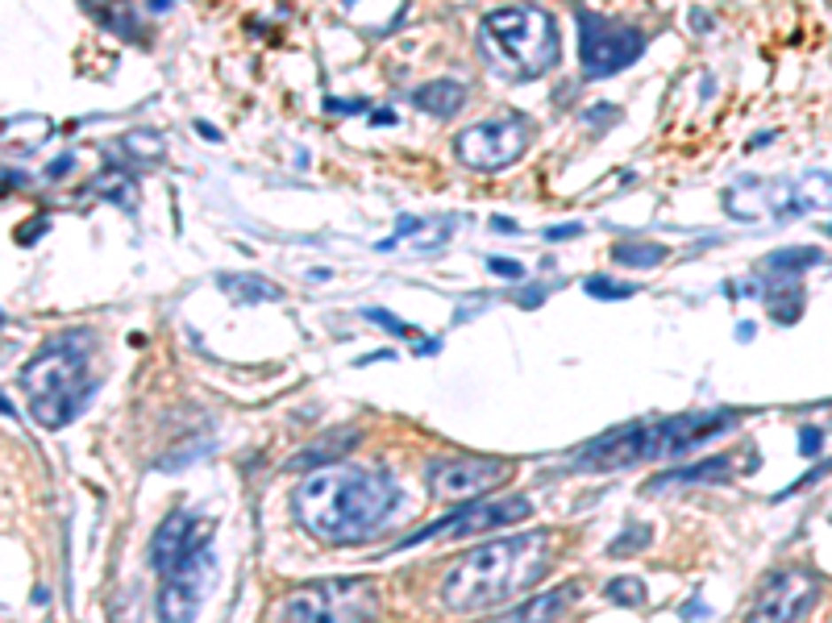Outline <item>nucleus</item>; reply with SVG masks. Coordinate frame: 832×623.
Segmentation results:
<instances>
[{
  "instance_id": "obj_1",
  "label": "nucleus",
  "mask_w": 832,
  "mask_h": 623,
  "mask_svg": "<svg viewBox=\"0 0 832 623\" xmlns=\"http://www.w3.org/2000/svg\"><path fill=\"white\" fill-rule=\"evenodd\" d=\"M296 519L325 544L367 541L396 515L400 487L387 470L375 465H325L300 478L292 495Z\"/></svg>"
},
{
  "instance_id": "obj_2",
  "label": "nucleus",
  "mask_w": 832,
  "mask_h": 623,
  "mask_svg": "<svg viewBox=\"0 0 832 623\" xmlns=\"http://www.w3.org/2000/svg\"><path fill=\"white\" fill-rule=\"evenodd\" d=\"M554 553H558L554 532H520V536L487 541L454 561L450 573L441 578L437 598L450 615L500 607L541 582Z\"/></svg>"
},
{
  "instance_id": "obj_3",
  "label": "nucleus",
  "mask_w": 832,
  "mask_h": 623,
  "mask_svg": "<svg viewBox=\"0 0 832 623\" xmlns=\"http://www.w3.org/2000/svg\"><path fill=\"white\" fill-rule=\"evenodd\" d=\"M741 416L728 407H711V411H682V416H666L654 424H625L603 433L600 441H591L574 453V465L587 474H608V470H625V465H641V461H662L691 453L716 433L733 428Z\"/></svg>"
},
{
  "instance_id": "obj_4",
  "label": "nucleus",
  "mask_w": 832,
  "mask_h": 623,
  "mask_svg": "<svg viewBox=\"0 0 832 623\" xmlns=\"http://www.w3.org/2000/svg\"><path fill=\"white\" fill-rule=\"evenodd\" d=\"M21 391L42 428L71 424L92 395V337L63 333L51 345H42L38 358L21 370Z\"/></svg>"
},
{
  "instance_id": "obj_5",
  "label": "nucleus",
  "mask_w": 832,
  "mask_h": 623,
  "mask_svg": "<svg viewBox=\"0 0 832 623\" xmlns=\"http://www.w3.org/2000/svg\"><path fill=\"white\" fill-rule=\"evenodd\" d=\"M478 50L504 80H541L546 71L558 67V21L537 4L495 9L478 26Z\"/></svg>"
},
{
  "instance_id": "obj_6",
  "label": "nucleus",
  "mask_w": 832,
  "mask_h": 623,
  "mask_svg": "<svg viewBox=\"0 0 832 623\" xmlns=\"http://www.w3.org/2000/svg\"><path fill=\"white\" fill-rule=\"evenodd\" d=\"M379 611L383 595L370 578H325L292 590L275 623H375Z\"/></svg>"
},
{
  "instance_id": "obj_7",
  "label": "nucleus",
  "mask_w": 832,
  "mask_h": 623,
  "mask_svg": "<svg viewBox=\"0 0 832 623\" xmlns=\"http://www.w3.org/2000/svg\"><path fill=\"white\" fill-rule=\"evenodd\" d=\"M533 142V121L525 112H500L492 121L466 125L454 137V154L463 158L470 171H504L529 150Z\"/></svg>"
},
{
  "instance_id": "obj_8",
  "label": "nucleus",
  "mask_w": 832,
  "mask_h": 623,
  "mask_svg": "<svg viewBox=\"0 0 832 623\" xmlns=\"http://www.w3.org/2000/svg\"><path fill=\"white\" fill-rule=\"evenodd\" d=\"M579 58H583V75L591 80H603V75H616L625 71L628 63H637L645 55V34L641 29L625 26V21H612L603 13H591V9H579Z\"/></svg>"
},
{
  "instance_id": "obj_9",
  "label": "nucleus",
  "mask_w": 832,
  "mask_h": 623,
  "mask_svg": "<svg viewBox=\"0 0 832 623\" xmlns=\"http://www.w3.org/2000/svg\"><path fill=\"white\" fill-rule=\"evenodd\" d=\"M512 461L508 458H483V453H458V458H441L429 465V495L441 503H470V499H483L500 490L512 478Z\"/></svg>"
},
{
  "instance_id": "obj_10",
  "label": "nucleus",
  "mask_w": 832,
  "mask_h": 623,
  "mask_svg": "<svg viewBox=\"0 0 832 623\" xmlns=\"http://www.w3.org/2000/svg\"><path fill=\"white\" fill-rule=\"evenodd\" d=\"M820 598V573L804 565H787L774 569L758 595H753L750 611H745V623H795L804 619L812 603Z\"/></svg>"
},
{
  "instance_id": "obj_11",
  "label": "nucleus",
  "mask_w": 832,
  "mask_h": 623,
  "mask_svg": "<svg viewBox=\"0 0 832 623\" xmlns=\"http://www.w3.org/2000/svg\"><path fill=\"white\" fill-rule=\"evenodd\" d=\"M533 515V503L529 499H495V503H463L454 507L450 515H441L437 524L421 528L416 536H404L400 549L408 544H424V541H437V536H478V532H495V528H508V524H520Z\"/></svg>"
},
{
  "instance_id": "obj_12",
  "label": "nucleus",
  "mask_w": 832,
  "mask_h": 623,
  "mask_svg": "<svg viewBox=\"0 0 832 623\" xmlns=\"http://www.w3.org/2000/svg\"><path fill=\"white\" fill-rule=\"evenodd\" d=\"M213 573H217V557H213V549H200V553L191 557V561H183L171 578H163V590H159V619L163 623H196L208 590H213Z\"/></svg>"
},
{
  "instance_id": "obj_13",
  "label": "nucleus",
  "mask_w": 832,
  "mask_h": 623,
  "mask_svg": "<svg viewBox=\"0 0 832 623\" xmlns=\"http://www.w3.org/2000/svg\"><path fill=\"white\" fill-rule=\"evenodd\" d=\"M208 519H196L191 511H183V507H175L171 515H163V524L154 528L151 536V565L154 573H163V578H171L183 561H191V557L200 553V549H208Z\"/></svg>"
},
{
  "instance_id": "obj_14",
  "label": "nucleus",
  "mask_w": 832,
  "mask_h": 623,
  "mask_svg": "<svg viewBox=\"0 0 832 623\" xmlns=\"http://www.w3.org/2000/svg\"><path fill=\"white\" fill-rule=\"evenodd\" d=\"M579 595H583V582H562V586H554L549 595H537V598H529V603H520L512 615H504V623H554L571 611V603Z\"/></svg>"
},
{
  "instance_id": "obj_15",
  "label": "nucleus",
  "mask_w": 832,
  "mask_h": 623,
  "mask_svg": "<svg viewBox=\"0 0 832 623\" xmlns=\"http://www.w3.org/2000/svg\"><path fill=\"white\" fill-rule=\"evenodd\" d=\"M728 465H733V458L724 453V458H708L699 461V465H682V470H666V474H657L654 482L645 490H670V487H691V482H724L728 478Z\"/></svg>"
},
{
  "instance_id": "obj_16",
  "label": "nucleus",
  "mask_w": 832,
  "mask_h": 623,
  "mask_svg": "<svg viewBox=\"0 0 832 623\" xmlns=\"http://www.w3.org/2000/svg\"><path fill=\"white\" fill-rule=\"evenodd\" d=\"M217 287L229 296V304H275L284 299V287L262 274H221Z\"/></svg>"
},
{
  "instance_id": "obj_17",
  "label": "nucleus",
  "mask_w": 832,
  "mask_h": 623,
  "mask_svg": "<svg viewBox=\"0 0 832 623\" xmlns=\"http://www.w3.org/2000/svg\"><path fill=\"white\" fill-rule=\"evenodd\" d=\"M412 100H416V109H424L429 117H454V112L463 109L466 88L458 80H433V83H424V88H416Z\"/></svg>"
},
{
  "instance_id": "obj_18",
  "label": "nucleus",
  "mask_w": 832,
  "mask_h": 623,
  "mask_svg": "<svg viewBox=\"0 0 832 623\" xmlns=\"http://www.w3.org/2000/svg\"><path fill=\"white\" fill-rule=\"evenodd\" d=\"M820 262H824V254L816 245H791V250H774L762 262V271L770 279H795V274H804L807 266H820Z\"/></svg>"
},
{
  "instance_id": "obj_19",
  "label": "nucleus",
  "mask_w": 832,
  "mask_h": 623,
  "mask_svg": "<svg viewBox=\"0 0 832 623\" xmlns=\"http://www.w3.org/2000/svg\"><path fill=\"white\" fill-rule=\"evenodd\" d=\"M83 191H88V196H105L109 204H121L125 212H134L137 208V183H134L129 171H113L109 166V171H100Z\"/></svg>"
},
{
  "instance_id": "obj_20",
  "label": "nucleus",
  "mask_w": 832,
  "mask_h": 623,
  "mask_svg": "<svg viewBox=\"0 0 832 623\" xmlns=\"http://www.w3.org/2000/svg\"><path fill=\"white\" fill-rule=\"evenodd\" d=\"M358 433H333V441H321V445H308L304 453L292 458V470H325V465H338V453L354 449Z\"/></svg>"
},
{
  "instance_id": "obj_21",
  "label": "nucleus",
  "mask_w": 832,
  "mask_h": 623,
  "mask_svg": "<svg viewBox=\"0 0 832 623\" xmlns=\"http://www.w3.org/2000/svg\"><path fill=\"white\" fill-rule=\"evenodd\" d=\"M612 258L620 262V266H657V262L666 258V245H657V242H616Z\"/></svg>"
},
{
  "instance_id": "obj_22",
  "label": "nucleus",
  "mask_w": 832,
  "mask_h": 623,
  "mask_svg": "<svg viewBox=\"0 0 832 623\" xmlns=\"http://www.w3.org/2000/svg\"><path fill=\"white\" fill-rule=\"evenodd\" d=\"M88 13H92L100 26H109V29H117V34H125L129 42H146V34H142V26H137L134 9H105V4H88Z\"/></svg>"
},
{
  "instance_id": "obj_23",
  "label": "nucleus",
  "mask_w": 832,
  "mask_h": 623,
  "mask_svg": "<svg viewBox=\"0 0 832 623\" xmlns=\"http://www.w3.org/2000/svg\"><path fill=\"white\" fill-rule=\"evenodd\" d=\"M121 150L129 154V158H137V163H159L163 158V137L159 134H146V129H134V134L121 137Z\"/></svg>"
},
{
  "instance_id": "obj_24",
  "label": "nucleus",
  "mask_w": 832,
  "mask_h": 623,
  "mask_svg": "<svg viewBox=\"0 0 832 623\" xmlns=\"http://www.w3.org/2000/svg\"><path fill=\"white\" fill-rule=\"evenodd\" d=\"M608 598L620 607H641L645 603V582L641 578H612L608 582Z\"/></svg>"
},
{
  "instance_id": "obj_25",
  "label": "nucleus",
  "mask_w": 832,
  "mask_h": 623,
  "mask_svg": "<svg viewBox=\"0 0 832 623\" xmlns=\"http://www.w3.org/2000/svg\"><path fill=\"white\" fill-rule=\"evenodd\" d=\"M583 291H587V296H595V299H628V296H637V287H633V283H616V279H603V274L587 279Z\"/></svg>"
},
{
  "instance_id": "obj_26",
  "label": "nucleus",
  "mask_w": 832,
  "mask_h": 623,
  "mask_svg": "<svg viewBox=\"0 0 832 623\" xmlns=\"http://www.w3.org/2000/svg\"><path fill=\"white\" fill-rule=\"evenodd\" d=\"M649 541H654V532L645 528V524H633V528L625 532V541L608 544V553H612V557H628V553H637V549H645Z\"/></svg>"
},
{
  "instance_id": "obj_27",
  "label": "nucleus",
  "mask_w": 832,
  "mask_h": 623,
  "mask_svg": "<svg viewBox=\"0 0 832 623\" xmlns=\"http://www.w3.org/2000/svg\"><path fill=\"white\" fill-rule=\"evenodd\" d=\"M362 316H367V320H375V325H383V328H392V333H396V337H408V333H412V328L404 325V320H396V316H392V312H379V308H362Z\"/></svg>"
},
{
  "instance_id": "obj_28",
  "label": "nucleus",
  "mask_w": 832,
  "mask_h": 623,
  "mask_svg": "<svg viewBox=\"0 0 832 623\" xmlns=\"http://www.w3.org/2000/svg\"><path fill=\"white\" fill-rule=\"evenodd\" d=\"M46 225H51L46 217H34V220H26V225H17L13 237H17L21 245H34V242H38V233H46Z\"/></svg>"
},
{
  "instance_id": "obj_29",
  "label": "nucleus",
  "mask_w": 832,
  "mask_h": 623,
  "mask_svg": "<svg viewBox=\"0 0 832 623\" xmlns=\"http://www.w3.org/2000/svg\"><path fill=\"white\" fill-rule=\"evenodd\" d=\"M487 266H492L500 279H525V266L512 262V258H487Z\"/></svg>"
},
{
  "instance_id": "obj_30",
  "label": "nucleus",
  "mask_w": 832,
  "mask_h": 623,
  "mask_svg": "<svg viewBox=\"0 0 832 623\" xmlns=\"http://www.w3.org/2000/svg\"><path fill=\"white\" fill-rule=\"evenodd\" d=\"M820 445H824V433H820V428H804V433H799V453H804V458H816Z\"/></svg>"
},
{
  "instance_id": "obj_31",
  "label": "nucleus",
  "mask_w": 832,
  "mask_h": 623,
  "mask_svg": "<svg viewBox=\"0 0 832 623\" xmlns=\"http://www.w3.org/2000/svg\"><path fill=\"white\" fill-rule=\"evenodd\" d=\"M583 233V225L579 220H571V225H554V229H546L549 242H571V237H579Z\"/></svg>"
},
{
  "instance_id": "obj_32",
  "label": "nucleus",
  "mask_w": 832,
  "mask_h": 623,
  "mask_svg": "<svg viewBox=\"0 0 832 623\" xmlns=\"http://www.w3.org/2000/svg\"><path fill=\"white\" fill-rule=\"evenodd\" d=\"M541 299H546V287H529V291L520 296V308H537Z\"/></svg>"
},
{
  "instance_id": "obj_33",
  "label": "nucleus",
  "mask_w": 832,
  "mask_h": 623,
  "mask_svg": "<svg viewBox=\"0 0 832 623\" xmlns=\"http://www.w3.org/2000/svg\"><path fill=\"white\" fill-rule=\"evenodd\" d=\"M71 163H75V158H71V154H63V158H55V166H51L46 175H51V179H63V175L71 171Z\"/></svg>"
},
{
  "instance_id": "obj_34",
  "label": "nucleus",
  "mask_w": 832,
  "mask_h": 623,
  "mask_svg": "<svg viewBox=\"0 0 832 623\" xmlns=\"http://www.w3.org/2000/svg\"><path fill=\"white\" fill-rule=\"evenodd\" d=\"M196 129H200V134H205L208 142H221V129H213V125H208V121H196Z\"/></svg>"
},
{
  "instance_id": "obj_35",
  "label": "nucleus",
  "mask_w": 832,
  "mask_h": 623,
  "mask_svg": "<svg viewBox=\"0 0 832 623\" xmlns=\"http://www.w3.org/2000/svg\"><path fill=\"white\" fill-rule=\"evenodd\" d=\"M492 225H495V229H504V233H512V229H517V225H512V220H508V217H495Z\"/></svg>"
}]
</instances>
